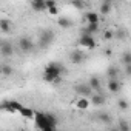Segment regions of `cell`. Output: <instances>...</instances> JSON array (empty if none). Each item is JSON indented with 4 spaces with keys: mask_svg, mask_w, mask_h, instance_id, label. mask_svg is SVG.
<instances>
[{
    "mask_svg": "<svg viewBox=\"0 0 131 131\" xmlns=\"http://www.w3.org/2000/svg\"><path fill=\"white\" fill-rule=\"evenodd\" d=\"M0 29H2V32L8 34V32H11V29H13V23H11L8 19H2V20H0Z\"/></svg>",
    "mask_w": 131,
    "mask_h": 131,
    "instance_id": "cell-17",
    "label": "cell"
},
{
    "mask_svg": "<svg viewBox=\"0 0 131 131\" xmlns=\"http://www.w3.org/2000/svg\"><path fill=\"white\" fill-rule=\"evenodd\" d=\"M97 119H99L100 122H103V123L111 122V116H110L108 113H99V114H97Z\"/></svg>",
    "mask_w": 131,
    "mask_h": 131,
    "instance_id": "cell-25",
    "label": "cell"
},
{
    "mask_svg": "<svg viewBox=\"0 0 131 131\" xmlns=\"http://www.w3.org/2000/svg\"><path fill=\"white\" fill-rule=\"evenodd\" d=\"M117 105H119L120 110H128V102H126L125 99H120V100L117 102Z\"/></svg>",
    "mask_w": 131,
    "mask_h": 131,
    "instance_id": "cell-27",
    "label": "cell"
},
{
    "mask_svg": "<svg viewBox=\"0 0 131 131\" xmlns=\"http://www.w3.org/2000/svg\"><path fill=\"white\" fill-rule=\"evenodd\" d=\"M34 123H36V128L42 129V131H54L56 126L49 122L46 113H36V117H34Z\"/></svg>",
    "mask_w": 131,
    "mask_h": 131,
    "instance_id": "cell-2",
    "label": "cell"
},
{
    "mask_svg": "<svg viewBox=\"0 0 131 131\" xmlns=\"http://www.w3.org/2000/svg\"><path fill=\"white\" fill-rule=\"evenodd\" d=\"M13 52H14V49H13V45L11 43L3 42L2 45H0V54H2L3 57H11Z\"/></svg>",
    "mask_w": 131,
    "mask_h": 131,
    "instance_id": "cell-9",
    "label": "cell"
},
{
    "mask_svg": "<svg viewBox=\"0 0 131 131\" xmlns=\"http://www.w3.org/2000/svg\"><path fill=\"white\" fill-rule=\"evenodd\" d=\"M57 23H59V26H60L62 29H70V28L73 26V22H71L68 17H59Z\"/></svg>",
    "mask_w": 131,
    "mask_h": 131,
    "instance_id": "cell-18",
    "label": "cell"
},
{
    "mask_svg": "<svg viewBox=\"0 0 131 131\" xmlns=\"http://www.w3.org/2000/svg\"><path fill=\"white\" fill-rule=\"evenodd\" d=\"M85 20L86 23H99L100 17H99V13H94V11H88L85 14Z\"/></svg>",
    "mask_w": 131,
    "mask_h": 131,
    "instance_id": "cell-14",
    "label": "cell"
},
{
    "mask_svg": "<svg viewBox=\"0 0 131 131\" xmlns=\"http://www.w3.org/2000/svg\"><path fill=\"white\" fill-rule=\"evenodd\" d=\"M106 76H108V79H117L119 77V70L116 67H110L106 70Z\"/></svg>",
    "mask_w": 131,
    "mask_h": 131,
    "instance_id": "cell-22",
    "label": "cell"
},
{
    "mask_svg": "<svg viewBox=\"0 0 131 131\" xmlns=\"http://www.w3.org/2000/svg\"><path fill=\"white\" fill-rule=\"evenodd\" d=\"M91 105H94V106H102V105H105V96L103 94H100V93H94L93 96H91Z\"/></svg>",
    "mask_w": 131,
    "mask_h": 131,
    "instance_id": "cell-10",
    "label": "cell"
},
{
    "mask_svg": "<svg viewBox=\"0 0 131 131\" xmlns=\"http://www.w3.org/2000/svg\"><path fill=\"white\" fill-rule=\"evenodd\" d=\"M119 128H120V129H129V125L125 123V122H120V123H119Z\"/></svg>",
    "mask_w": 131,
    "mask_h": 131,
    "instance_id": "cell-31",
    "label": "cell"
},
{
    "mask_svg": "<svg viewBox=\"0 0 131 131\" xmlns=\"http://www.w3.org/2000/svg\"><path fill=\"white\" fill-rule=\"evenodd\" d=\"M65 73V67L59 62H49L45 71H43V80L49 83H60L62 82V74Z\"/></svg>",
    "mask_w": 131,
    "mask_h": 131,
    "instance_id": "cell-1",
    "label": "cell"
},
{
    "mask_svg": "<svg viewBox=\"0 0 131 131\" xmlns=\"http://www.w3.org/2000/svg\"><path fill=\"white\" fill-rule=\"evenodd\" d=\"M52 6H57L56 0H46V11H48V8H52Z\"/></svg>",
    "mask_w": 131,
    "mask_h": 131,
    "instance_id": "cell-29",
    "label": "cell"
},
{
    "mask_svg": "<svg viewBox=\"0 0 131 131\" xmlns=\"http://www.w3.org/2000/svg\"><path fill=\"white\" fill-rule=\"evenodd\" d=\"M70 60H71L74 65H80V63L85 62V54H83L82 51H73V52L70 54Z\"/></svg>",
    "mask_w": 131,
    "mask_h": 131,
    "instance_id": "cell-8",
    "label": "cell"
},
{
    "mask_svg": "<svg viewBox=\"0 0 131 131\" xmlns=\"http://www.w3.org/2000/svg\"><path fill=\"white\" fill-rule=\"evenodd\" d=\"M88 83L91 85V88L96 91V93H100V90H102V83H100V80H99V77H96V76H93V77H90V80H88Z\"/></svg>",
    "mask_w": 131,
    "mask_h": 131,
    "instance_id": "cell-16",
    "label": "cell"
},
{
    "mask_svg": "<svg viewBox=\"0 0 131 131\" xmlns=\"http://www.w3.org/2000/svg\"><path fill=\"white\" fill-rule=\"evenodd\" d=\"M19 113H20L25 119H34V117H36V113H34L31 108H26V106H22V110H20Z\"/></svg>",
    "mask_w": 131,
    "mask_h": 131,
    "instance_id": "cell-20",
    "label": "cell"
},
{
    "mask_svg": "<svg viewBox=\"0 0 131 131\" xmlns=\"http://www.w3.org/2000/svg\"><path fill=\"white\" fill-rule=\"evenodd\" d=\"M74 93L82 96V97H91L96 91L91 88V85L88 82H79V83L74 85Z\"/></svg>",
    "mask_w": 131,
    "mask_h": 131,
    "instance_id": "cell-3",
    "label": "cell"
},
{
    "mask_svg": "<svg viewBox=\"0 0 131 131\" xmlns=\"http://www.w3.org/2000/svg\"><path fill=\"white\" fill-rule=\"evenodd\" d=\"M111 9H113V2H102V5L99 8V13L102 16H108L111 13Z\"/></svg>",
    "mask_w": 131,
    "mask_h": 131,
    "instance_id": "cell-15",
    "label": "cell"
},
{
    "mask_svg": "<svg viewBox=\"0 0 131 131\" xmlns=\"http://www.w3.org/2000/svg\"><path fill=\"white\" fill-rule=\"evenodd\" d=\"M106 86H108L110 93H119L120 91V82H119V79H110Z\"/></svg>",
    "mask_w": 131,
    "mask_h": 131,
    "instance_id": "cell-13",
    "label": "cell"
},
{
    "mask_svg": "<svg viewBox=\"0 0 131 131\" xmlns=\"http://www.w3.org/2000/svg\"><path fill=\"white\" fill-rule=\"evenodd\" d=\"M2 76H5V77L13 76V67H9V65H2Z\"/></svg>",
    "mask_w": 131,
    "mask_h": 131,
    "instance_id": "cell-24",
    "label": "cell"
},
{
    "mask_svg": "<svg viewBox=\"0 0 131 131\" xmlns=\"http://www.w3.org/2000/svg\"><path fill=\"white\" fill-rule=\"evenodd\" d=\"M54 39H56L54 31H51V29H45V31L40 32V37H39V46L45 49V48H48L49 45H52Z\"/></svg>",
    "mask_w": 131,
    "mask_h": 131,
    "instance_id": "cell-4",
    "label": "cell"
},
{
    "mask_svg": "<svg viewBox=\"0 0 131 131\" xmlns=\"http://www.w3.org/2000/svg\"><path fill=\"white\" fill-rule=\"evenodd\" d=\"M22 106L23 105L17 100H3L2 105H0V108L3 111H8V113H19L22 110Z\"/></svg>",
    "mask_w": 131,
    "mask_h": 131,
    "instance_id": "cell-6",
    "label": "cell"
},
{
    "mask_svg": "<svg viewBox=\"0 0 131 131\" xmlns=\"http://www.w3.org/2000/svg\"><path fill=\"white\" fill-rule=\"evenodd\" d=\"M48 13L51 16H57L59 14V9H57V6H52V8H48Z\"/></svg>",
    "mask_w": 131,
    "mask_h": 131,
    "instance_id": "cell-28",
    "label": "cell"
},
{
    "mask_svg": "<svg viewBox=\"0 0 131 131\" xmlns=\"http://www.w3.org/2000/svg\"><path fill=\"white\" fill-rule=\"evenodd\" d=\"M90 105H91V100H90L88 97H82V96H80V97L76 100V108H77V110H88Z\"/></svg>",
    "mask_w": 131,
    "mask_h": 131,
    "instance_id": "cell-12",
    "label": "cell"
},
{
    "mask_svg": "<svg viewBox=\"0 0 131 131\" xmlns=\"http://www.w3.org/2000/svg\"><path fill=\"white\" fill-rule=\"evenodd\" d=\"M71 5L76 9H79V11H82V9L86 8V2H85V0H71Z\"/></svg>",
    "mask_w": 131,
    "mask_h": 131,
    "instance_id": "cell-21",
    "label": "cell"
},
{
    "mask_svg": "<svg viewBox=\"0 0 131 131\" xmlns=\"http://www.w3.org/2000/svg\"><path fill=\"white\" fill-rule=\"evenodd\" d=\"M31 8L37 13L46 11V0H31Z\"/></svg>",
    "mask_w": 131,
    "mask_h": 131,
    "instance_id": "cell-11",
    "label": "cell"
},
{
    "mask_svg": "<svg viewBox=\"0 0 131 131\" xmlns=\"http://www.w3.org/2000/svg\"><path fill=\"white\" fill-rule=\"evenodd\" d=\"M113 37H116V32H114V31L108 29V31H105V32H103V39H105V40H111Z\"/></svg>",
    "mask_w": 131,
    "mask_h": 131,
    "instance_id": "cell-26",
    "label": "cell"
},
{
    "mask_svg": "<svg viewBox=\"0 0 131 131\" xmlns=\"http://www.w3.org/2000/svg\"><path fill=\"white\" fill-rule=\"evenodd\" d=\"M79 45L86 48V49H94L96 48V39L93 34H88V32H82V36L79 37Z\"/></svg>",
    "mask_w": 131,
    "mask_h": 131,
    "instance_id": "cell-5",
    "label": "cell"
},
{
    "mask_svg": "<svg viewBox=\"0 0 131 131\" xmlns=\"http://www.w3.org/2000/svg\"><path fill=\"white\" fill-rule=\"evenodd\" d=\"M117 36H119V37H125V32H123V31H119V34H117Z\"/></svg>",
    "mask_w": 131,
    "mask_h": 131,
    "instance_id": "cell-32",
    "label": "cell"
},
{
    "mask_svg": "<svg viewBox=\"0 0 131 131\" xmlns=\"http://www.w3.org/2000/svg\"><path fill=\"white\" fill-rule=\"evenodd\" d=\"M123 73L126 76H131V65H125V67H123Z\"/></svg>",
    "mask_w": 131,
    "mask_h": 131,
    "instance_id": "cell-30",
    "label": "cell"
},
{
    "mask_svg": "<svg viewBox=\"0 0 131 131\" xmlns=\"http://www.w3.org/2000/svg\"><path fill=\"white\" fill-rule=\"evenodd\" d=\"M120 62H122L123 67H125V65H131V52H129V51L123 52L122 57H120Z\"/></svg>",
    "mask_w": 131,
    "mask_h": 131,
    "instance_id": "cell-23",
    "label": "cell"
},
{
    "mask_svg": "<svg viewBox=\"0 0 131 131\" xmlns=\"http://www.w3.org/2000/svg\"><path fill=\"white\" fill-rule=\"evenodd\" d=\"M17 45H19V49L22 52H25V54H28V52H31L34 49V42L29 37H20L19 42H17Z\"/></svg>",
    "mask_w": 131,
    "mask_h": 131,
    "instance_id": "cell-7",
    "label": "cell"
},
{
    "mask_svg": "<svg viewBox=\"0 0 131 131\" xmlns=\"http://www.w3.org/2000/svg\"><path fill=\"white\" fill-rule=\"evenodd\" d=\"M102 2H113V0H102Z\"/></svg>",
    "mask_w": 131,
    "mask_h": 131,
    "instance_id": "cell-33",
    "label": "cell"
},
{
    "mask_svg": "<svg viewBox=\"0 0 131 131\" xmlns=\"http://www.w3.org/2000/svg\"><path fill=\"white\" fill-rule=\"evenodd\" d=\"M100 31V26H99V23H86V26H85V29H83V32H88V34H96V32H99Z\"/></svg>",
    "mask_w": 131,
    "mask_h": 131,
    "instance_id": "cell-19",
    "label": "cell"
}]
</instances>
